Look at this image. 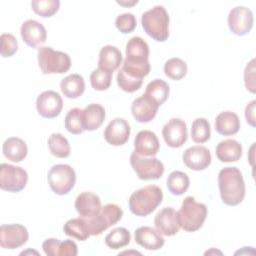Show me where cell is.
Here are the masks:
<instances>
[{
    "instance_id": "6da1fadb",
    "label": "cell",
    "mask_w": 256,
    "mask_h": 256,
    "mask_svg": "<svg viewBox=\"0 0 256 256\" xmlns=\"http://www.w3.org/2000/svg\"><path fill=\"white\" fill-rule=\"evenodd\" d=\"M218 187L221 200L228 206L239 205L245 197V183L237 167H225L219 171Z\"/></svg>"
},
{
    "instance_id": "7a4b0ae2",
    "label": "cell",
    "mask_w": 256,
    "mask_h": 256,
    "mask_svg": "<svg viewBox=\"0 0 256 256\" xmlns=\"http://www.w3.org/2000/svg\"><path fill=\"white\" fill-rule=\"evenodd\" d=\"M163 192L156 185H147L134 191L128 201L130 211L140 217L151 214L162 202Z\"/></svg>"
},
{
    "instance_id": "3957f363",
    "label": "cell",
    "mask_w": 256,
    "mask_h": 256,
    "mask_svg": "<svg viewBox=\"0 0 256 256\" xmlns=\"http://www.w3.org/2000/svg\"><path fill=\"white\" fill-rule=\"evenodd\" d=\"M143 30L157 42H164L169 37V15L164 6L157 5L141 16Z\"/></svg>"
},
{
    "instance_id": "277c9868",
    "label": "cell",
    "mask_w": 256,
    "mask_h": 256,
    "mask_svg": "<svg viewBox=\"0 0 256 256\" xmlns=\"http://www.w3.org/2000/svg\"><path fill=\"white\" fill-rule=\"evenodd\" d=\"M207 207L203 203L196 202L192 196H187L177 212L180 228L186 232H195L199 230L207 217Z\"/></svg>"
},
{
    "instance_id": "5b68a950",
    "label": "cell",
    "mask_w": 256,
    "mask_h": 256,
    "mask_svg": "<svg viewBox=\"0 0 256 256\" xmlns=\"http://www.w3.org/2000/svg\"><path fill=\"white\" fill-rule=\"evenodd\" d=\"M38 64L43 74H63L71 67V59L67 53L54 50L49 46L38 49Z\"/></svg>"
},
{
    "instance_id": "8992f818",
    "label": "cell",
    "mask_w": 256,
    "mask_h": 256,
    "mask_svg": "<svg viewBox=\"0 0 256 256\" xmlns=\"http://www.w3.org/2000/svg\"><path fill=\"white\" fill-rule=\"evenodd\" d=\"M122 216L123 210L118 205L109 203L101 207L100 211L96 215L90 218H85V220L90 235L98 236L110 226L120 221Z\"/></svg>"
},
{
    "instance_id": "52a82bcc",
    "label": "cell",
    "mask_w": 256,
    "mask_h": 256,
    "mask_svg": "<svg viewBox=\"0 0 256 256\" xmlns=\"http://www.w3.org/2000/svg\"><path fill=\"white\" fill-rule=\"evenodd\" d=\"M48 184L57 195H66L76 183V173L68 164H56L47 174Z\"/></svg>"
},
{
    "instance_id": "ba28073f",
    "label": "cell",
    "mask_w": 256,
    "mask_h": 256,
    "mask_svg": "<svg viewBox=\"0 0 256 256\" xmlns=\"http://www.w3.org/2000/svg\"><path fill=\"white\" fill-rule=\"evenodd\" d=\"M130 164L141 180H157L164 173V165L159 159L141 156L135 151L131 153Z\"/></svg>"
},
{
    "instance_id": "9c48e42d",
    "label": "cell",
    "mask_w": 256,
    "mask_h": 256,
    "mask_svg": "<svg viewBox=\"0 0 256 256\" xmlns=\"http://www.w3.org/2000/svg\"><path fill=\"white\" fill-rule=\"evenodd\" d=\"M28 182L26 170L8 163L0 165V188L8 192L22 191Z\"/></svg>"
},
{
    "instance_id": "30bf717a",
    "label": "cell",
    "mask_w": 256,
    "mask_h": 256,
    "mask_svg": "<svg viewBox=\"0 0 256 256\" xmlns=\"http://www.w3.org/2000/svg\"><path fill=\"white\" fill-rule=\"evenodd\" d=\"M228 27L237 36H244L253 27L254 17L252 11L245 6H236L228 14Z\"/></svg>"
},
{
    "instance_id": "8fae6325",
    "label": "cell",
    "mask_w": 256,
    "mask_h": 256,
    "mask_svg": "<svg viewBox=\"0 0 256 256\" xmlns=\"http://www.w3.org/2000/svg\"><path fill=\"white\" fill-rule=\"evenodd\" d=\"M28 231L21 224H7L0 227V245L4 249L19 248L28 241Z\"/></svg>"
},
{
    "instance_id": "7c38bea8",
    "label": "cell",
    "mask_w": 256,
    "mask_h": 256,
    "mask_svg": "<svg viewBox=\"0 0 256 256\" xmlns=\"http://www.w3.org/2000/svg\"><path fill=\"white\" fill-rule=\"evenodd\" d=\"M63 108V100L59 93L47 90L38 95L36 99V109L40 116L47 119L57 117Z\"/></svg>"
},
{
    "instance_id": "4fadbf2b",
    "label": "cell",
    "mask_w": 256,
    "mask_h": 256,
    "mask_svg": "<svg viewBox=\"0 0 256 256\" xmlns=\"http://www.w3.org/2000/svg\"><path fill=\"white\" fill-rule=\"evenodd\" d=\"M162 136L165 143L171 148H179L186 141L188 137L187 126L184 120L180 118L170 119L162 129Z\"/></svg>"
},
{
    "instance_id": "5bb4252c",
    "label": "cell",
    "mask_w": 256,
    "mask_h": 256,
    "mask_svg": "<svg viewBox=\"0 0 256 256\" xmlns=\"http://www.w3.org/2000/svg\"><path fill=\"white\" fill-rule=\"evenodd\" d=\"M130 132V125L125 119L115 118L106 126L104 138L106 142L112 146H121L128 141Z\"/></svg>"
},
{
    "instance_id": "9a60e30c",
    "label": "cell",
    "mask_w": 256,
    "mask_h": 256,
    "mask_svg": "<svg viewBox=\"0 0 256 256\" xmlns=\"http://www.w3.org/2000/svg\"><path fill=\"white\" fill-rule=\"evenodd\" d=\"M182 160L187 168L194 171H201L211 164V153L206 147L196 145L184 151Z\"/></svg>"
},
{
    "instance_id": "2e32d148",
    "label": "cell",
    "mask_w": 256,
    "mask_h": 256,
    "mask_svg": "<svg viewBox=\"0 0 256 256\" xmlns=\"http://www.w3.org/2000/svg\"><path fill=\"white\" fill-rule=\"evenodd\" d=\"M156 230L164 236H173L179 232L178 214L172 207L162 208L155 216Z\"/></svg>"
},
{
    "instance_id": "e0dca14e",
    "label": "cell",
    "mask_w": 256,
    "mask_h": 256,
    "mask_svg": "<svg viewBox=\"0 0 256 256\" xmlns=\"http://www.w3.org/2000/svg\"><path fill=\"white\" fill-rule=\"evenodd\" d=\"M20 34L23 41L32 48L43 45L47 39V32L43 24L33 19L26 20L22 23Z\"/></svg>"
},
{
    "instance_id": "ac0fdd59",
    "label": "cell",
    "mask_w": 256,
    "mask_h": 256,
    "mask_svg": "<svg viewBox=\"0 0 256 256\" xmlns=\"http://www.w3.org/2000/svg\"><path fill=\"white\" fill-rule=\"evenodd\" d=\"M159 105L147 95L136 98L131 104V113L134 119L140 123L150 122L157 114Z\"/></svg>"
},
{
    "instance_id": "d6986e66",
    "label": "cell",
    "mask_w": 256,
    "mask_h": 256,
    "mask_svg": "<svg viewBox=\"0 0 256 256\" xmlns=\"http://www.w3.org/2000/svg\"><path fill=\"white\" fill-rule=\"evenodd\" d=\"M160 148L156 134L150 130H142L137 133L134 139V151L146 157H154Z\"/></svg>"
},
{
    "instance_id": "ffe728a7",
    "label": "cell",
    "mask_w": 256,
    "mask_h": 256,
    "mask_svg": "<svg viewBox=\"0 0 256 256\" xmlns=\"http://www.w3.org/2000/svg\"><path fill=\"white\" fill-rule=\"evenodd\" d=\"M135 242L147 250H159L163 247L165 240L156 229L149 226H142L135 230Z\"/></svg>"
},
{
    "instance_id": "44dd1931",
    "label": "cell",
    "mask_w": 256,
    "mask_h": 256,
    "mask_svg": "<svg viewBox=\"0 0 256 256\" xmlns=\"http://www.w3.org/2000/svg\"><path fill=\"white\" fill-rule=\"evenodd\" d=\"M101 207L99 196L92 192H83L79 194L75 200V209L83 218H90L96 215Z\"/></svg>"
},
{
    "instance_id": "7402d4cb",
    "label": "cell",
    "mask_w": 256,
    "mask_h": 256,
    "mask_svg": "<svg viewBox=\"0 0 256 256\" xmlns=\"http://www.w3.org/2000/svg\"><path fill=\"white\" fill-rule=\"evenodd\" d=\"M149 53L147 42L139 36H134L130 38L126 44L125 60L130 62H146L149 61Z\"/></svg>"
},
{
    "instance_id": "603a6c76",
    "label": "cell",
    "mask_w": 256,
    "mask_h": 256,
    "mask_svg": "<svg viewBox=\"0 0 256 256\" xmlns=\"http://www.w3.org/2000/svg\"><path fill=\"white\" fill-rule=\"evenodd\" d=\"M122 54L121 51L112 45L103 46L99 53L98 68L109 71L113 73L122 64Z\"/></svg>"
},
{
    "instance_id": "cb8c5ba5",
    "label": "cell",
    "mask_w": 256,
    "mask_h": 256,
    "mask_svg": "<svg viewBox=\"0 0 256 256\" xmlns=\"http://www.w3.org/2000/svg\"><path fill=\"white\" fill-rule=\"evenodd\" d=\"M240 129V120L236 113L232 111H223L215 119V130L223 136L236 134Z\"/></svg>"
},
{
    "instance_id": "d4e9b609",
    "label": "cell",
    "mask_w": 256,
    "mask_h": 256,
    "mask_svg": "<svg viewBox=\"0 0 256 256\" xmlns=\"http://www.w3.org/2000/svg\"><path fill=\"white\" fill-rule=\"evenodd\" d=\"M4 156L12 162H21L28 154V148L24 140L18 137L7 138L2 146Z\"/></svg>"
},
{
    "instance_id": "484cf974",
    "label": "cell",
    "mask_w": 256,
    "mask_h": 256,
    "mask_svg": "<svg viewBox=\"0 0 256 256\" xmlns=\"http://www.w3.org/2000/svg\"><path fill=\"white\" fill-rule=\"evenodd\" d=\"M216 156L221 162H236L242 156V145L234 139H226L216 146Z\"/></svg>"
},
{
    "instance_id": "4316f807",
    "label": "cell",
    "mask_w": 256,
    "mask_h": 256,
    "mask_svg": "<svg viewBox=\"0 0 256 256\" xmlns=\"http://www.w3.org/2000/svg\"><path fill=\"white\" fill-rule=\"evenodd\" d=\"M105 109L102 105L97 103H91L83 110L84 128L88 131H94L98 129L105 120Z\"/></svg>"
},
{
    "instance_id": "83f0119b",
    "label": "cell",
    "mask_w": 256,
    "mask_h": 256,
    "mask_svg": "<svg viewBox=\"0 0 256 256\" xmlns=\"http://www.w3.org/2000/svg\"><path fill=\"white\" fill-rule=\"evenodd\" d=\"M60 89L65 97L76 99L85 91L84 78L79 74H70L61 80Z\"/></svg>"
},
{
    "instance_id": "f1b7e54d",
    "label": "cell",
    "mask_w": 256,
    "mask_h": 256,
    "mask_svg": "<svg viewBox=\"0 0 256 256\" xmlns=\"http://www.w3.org/2000/svg\"><path fill=\"white\" fill-rule=\"evenodd\" d=\"M169 92L170 88L167 82L162 79H154L148 83L144 94L161 106L168 99Z\"/></svg>"
},
{
    "instance_id": "f546056e",
    "label": "cell",
    "mask_w": 256,
    "mask_h": 256,
    "mask_svg": "<svg viewBox=\"0 0 256 256\" xmlns=\"http://www.w3.org/2000/svg\"><path fill=\"white\" fill-rule=\"evenodd\" d=\"M63 230L66 235L76 238L79 241H85L90 236L86 220L83 217L68 220L64 224Z\"/></svg>"
},
{
    "instance_id": "4dcf8cb0",
    "label": "cell",
    "mask_w": 256,
    "mask_h": 256,
    "mask_svg": "<svg viewBox=\"0 0 256 256\" xmlns=\"http://www.w3.org/2000/svg\"><path fill=\"white\" fill-rule=\"evenodd\" d=\"M166 185L171 194L180 196L188 190L190 180L186 173L182 171H173L168 175Z\"/></svg>"
},
{
    "instance_id": "1f68e13d",
    "label": "cell",
    "mask_w": 256,
    "mask_h": 256,
    "mask_svg": "<svg viewBox=\"0 0 256 256\" xmlns=\"http://www.w3.org/2000/svg\"><path fill=\"white\" fill-rule=\"evenodd\" d=\"M48 148L51 154L57 158H67L71 148L66 137L60 133H52L48 138Z\"/></svg>"
},
{
    "instance_id": "d6a6232c",
    "label": "cell",
    "mask_w": 256,
    "mask_h": 256,
    "mask_svg": "<svg viewBox=\"0 0 256 256\" xmlns=\"http://www.w3.org/2000/svg\"><path fill=\"white\" fill-rule=\"evenodd\" d=\"M130 232L124 227H118L110 231L105 237V244L111 249H120L130 243Z\"/></svg>"
},
{
    "instance_id": "836d02e7",
    "label": "cell",
    "mask_w": 256,
    "mask_h": 256,
    "mask_svg": "<svg viewBox=\"0 0 256 256\" xmlns=\"http://www.w3.org/2000/svg\"><path fill=\"white\" fill-rule=\"evenodd\" d=\"M66 130L74 135L81 134L85 131L83 121V110L80 108H73L69 110L64 120Z\"/></svg>"
},
{
    "instance_id": "e575fe53",
    "label": "cell",
    "mask_w": 256,
    "mask_h": 256,
    "mask_svg": "<svg viewBox=\"0 0 256 256\" xmlns=\"http://www.w3.org/2000/svg\"><path fill=\"white\" fill-rule=\"evenodd\" d=\"M210 123L205 118H197L191 126V138L195 143H205L210 139Z\"/></svg>"
},
{
    "instance_id": "d590c367",
    "label": "cell",
    "mask_w": 256,
    "mask_h": 256,
    "mask_svg": "<svg viewBox=\"0 0 256 256\" xmlns=\"http://www.w3.org/2000/svg\"><path fill=\"white\" fill-rule=\"evenodd\" d=\"M164 73L172 80H181L187 73V64L180 58H171L164 64Z\"/></svg>"
},
{
    "instance_id": "8d00e7d4",
    "label": "cell",
    "mask_w": 256,
    "mask_h": 256,
    "mask_svg": "<svg viewBox=\"0 0 256 256\" xmlns=\"http://www.w3.org/2000/svg\"><path fill=\"white\" fill-rule=\"evenodd\" d=\"M32 10L43 18L53 16L60 7L58 0H33L31 1Z\"/></svg>"
},
{
    "instance_id": "74e56055",
    "label": "cell",
    "mask_w": 256,
    "mask_h": 256,
    "mask_svg": "<svg viewBox=\"0 0 256 256\" xmlns=\"http://www.w3.org/2000/svg\"><path fill=\"white\" fill-rule=\"evenodd\" d=\"M112 75L113 73L100 68L93 70L90 74V83L92 88L97 91L107 90L111 85Z\"/></svg>"
},
{
    "instance_id": "f35d334b",
    "label": "cell",
    "mask_w": 256,
    "mask_h": 256,
    "mask_svg": "<svg viewBox=\"0 0 256 256\" xmlns=\"http://www.w3.org/2000/svg\"><path fill=\"white\" fill-rule=\"evenodd\" d=\"M143 83V80H138L128 76L122 69L117 73V84L119 88L125 92L133 93L137 91Z\"/></svg>"
},
{
    "instance_id": "ab89813d",
    "label": "cell",
    "mask_w": 256,
    "mask_h": 256,
    "mask_svg": "<svg viewBox=\"0 0 256 256\" xmlns=\"http://www.w3.org/2000/svg\"><path fill=\"white\" fill-rule=\"evenodd\" d=\"M1 56L4 58L13 56L18 50V42L14 35L10 33H3L0 37Z\"/></svg>"
},
{
    "instance_id": "60d3db41",
    "label": "cell",
    "mask_w": 256,
    "mask_h": 256,
    "mask_svg": "<svg viewBox=\"0 0 256 256\" xmlns=\"http://www.w3.org/2000/svg\"><path fill=\"white\" fill-rule=\"evenodd\" d=\"M136 18L132 13H123L117 16L115 20L116 28L123 34H128L136 28Z\"/></svg>"
},
{
    "instance_id": "b9f144b4",
    "label": "cell",
    "mask_w": 256,
    "mask_h": 256,
    "mask_svg": "<svg viewBox=\"0 0 256 256\" xmlns=\"http://www.w3.org/2000/svg\"><path fill=\"white\" fill-rule=\"evenodd\" d=\"M244 84L246 89L251 92H256V85H255V59H252L249 63H247L245 70H244Z\"/></svg>"
},
{
    "instance_id": "7bdbcfd3",
    "label": "cell",
    "mask_w": 256,
    "mask_h": 256,
    "mask_svg": "<svg viewBox=\"0 0 256 256\" xmlns=\"http://www.w3.org/2000/svg\"><path fill=\"white\" fill-rule=\"evenodd\" d=\"M61 241L56 238H48L42 243L43 251L48 256H59V247Z\"/></svg>"
},
{
    "instance_id": "ee69618b",
    "label": "cell",
    "mask_w": 256,
    "mask_h": 256,
    "mask_svg": "<svg viewBox=\"0 0 256 256\" xmlns=\"http://www.w3.org/2000/svg\"><path fill=\"white\" fill-rule=\"evenodd\" d=\"M78 253L77 245L72 240H64L61 241L59 247V256H76Z\"/></svg>"
},
{
    "instance_id": "f6af8a7d",
    "label": "cell",
    "mask_w": 256,
    "mask_h": 256,
    "mask_svg": "<svg viewBox=\"0 0 256 256\" xmlns=\"http://www.w3.org/2000/svg\"><path fill=\"white\" fill-rule=\"evenodd\" d=\"M255 106H256V100H252L250 101L246 108H245V118L247 123L251 126V127H255Z\"/></svg>"
},
{
    "instance_id": "bcb514c9",
    "label": "cell",
    "mask_w": 256,
    "mask_h": 256,
    "mask_svg": "<svg viewBox=\"0 0 256 256\" xmlns=\"http://www.w3.org/2000/svg\"><path fill=\"white\" fill-rule=\"evenodd\" d=\"M254 149H255V143L252 144V146L250 148V151H249V154H250L249 155V162H250L252 167H254V160H255V158H254Z\"/></svg>"
},
{
    "instance_id": "7dc6e473",
    "label": "cell",
    "mask_w": 256,
    "mask_h": 256,
    "mask_svg": "<svg viewBox=\"0 0 256 256\" xmlns=\"http://www.w3.org/2000/svg\"><path fill=\"white\" fill-rule=\"evenodd\" d=\"M117 3L118 4H120V5H125V6H132V5H134V4H137L138 3V1L136 0V1H133L132 3H124V2H122V1H117Z\"/></svg>"
},
{
    "instance_id": "c3c4849f",
    "label": "cell",
    "mask_w": 256,
    "mask_h": 256,
    "mask_svg": "<svg viewBox=\"0 0 256 256\" xmlns=\"http://www.w3.org/2000/svg\"><path fill=\"white\" fill-rule=\"evenodd\" d=\"M210 253H219V254H222L220 251H215L214 249H212V250H210V251H207V252H205V255H207V254H210Z\"/></svg>"
}]
</instances>
